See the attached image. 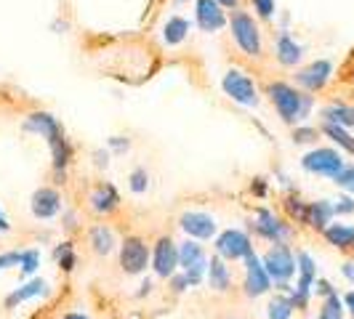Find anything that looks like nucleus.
Returning <instances> with one entry per match:
<instances>
[{"instance_id":"7ed1b4c3","label":"nucleus","mask_w":354,"mask_h":319,"mask_svg":"<svg viewBox=\"0 0 354 319\" xmlns=\"http://www.w3.org/2000/svg\"><path fill=\"white\" fill-rule=\"evenodd\" d=\"M221 88H224V93L230 96L232 102H237V104H243V106L259 104V88H256V83L250 80L245 72L230 70L224 75V80H221Z\"/></svg>"},{"instance_id":"4c0bfd02","label":"nucleus","mask_w":354,"mask_h":319,"mask_svg":"<svg viewBox=\"0 0 354 319\" xmlns=\"http://www.w3.org/2000/svg\"><path fill=\"white\" fill-rule=\"evenodd\" d=\"M21 264V253H0V269H11Z\"/></svg>"},{"instance_id":"a19ab883","label":"nucleus","mask_w":354,"mask_h":319,"mask_svg":"<svg viewBox=\"0 0 354 319\" xmlns=\"http://www.w3.org/2000/svg\"><path fill=\"white\" fill-rule=\"evenodd\" d=\"M315 287H317L319 296H330V293H333V284L325 282V280H315Z\"/></svg>"},{"instance_id":"4be33fe9","label":"nucleus","mask_w":354,"mask_h":319,"mask_svg":"<svg viewBox=\"0 0 354 319\" xmlns=\"http://www.w3.org/2000/svg\"><path fill=\"white\" fill-rule=\"evenodd\" d=\"M325 240L338 250H349L354 248V226H346V224H328L325 226Z\"/></svg>"},{"instance_id":"1a4fd4ad","label":"nucleus","mask_w":354,"mask_h":319,"mask_svg":"<svg viewBox=\"0 0 354 319\" xmlns=\"http://www.w3.org/2000/svg\"><path fill=\"white\" fill-rule=\"evenodd\" d=\"M178 266L195 280V284L203 282V274L208 271V258H205L203 245H197V242H192V240H187V242L178 248Z\"/></svg>"},{"instance_id":"c03bdc74","label":"nucleus","mask_w":354,"mask_h":319,"mask_svg":"<svg viewBox=\"0 0 354 319\" xmlns=\"http://www.w3.org/2000/svg\"><path fill=\"white\" fill-rule=\"evenodd\" d=\"M344 303L349 306V311H352V317H354V293H346V296H344Z\"/></svg>"},{"instance_id":"9b49d317","label":"nucleus","mask_w":354,"mask_h":319,"mask_svg":"<svg viewBox=\"0 0 354 319\" xmlns=\"http://www.w3.org/2000/svg\"><path fill=\"white\" fill-rule=\"evenodd\" d=\"M269 284H272V277L266 274L264 264L250 250L248 255H245V296L259 298V296H264L266 290H269Z\"/></svg>"},{"instance_id":"473e14b6","label":"nucleus","mask_w":354,"mask_h":319,"mask_svg":"<svg viewBox=\"0 0 354 319\" xmlns=\"http://www.w3.org/2000/svg\"><path fill=\"white\" fill-rule=\"evenodd\" d=\"M128 181H131V192H133V195H144V192H147V186H149V176H147V171H144V168H136Z\"/></svg>"},{"instance_id":"5701e85b","label":"nucleus","mask_w":354,"mask_h":319,"mask_svg":"<svg viewBox=\"0 0 354 319\" xmlns=\"http://www.w3.org/2000/svg\"><path fill=\"white\" fill-rule=\"evenodd\" d=\"M189 19L184 17H171L165 21V27H162V40L168 43V46H178V43H184V37L189 35Z\"/></svg>"},{"instance_id":"f704fd0d","label":"nucleus","mask_w":354,"mask_h":319,"mask_svg":"<svg viewBox=\"0 0 354 319\" xmlns=\"http://www.w3.org/2000/svg\"><path fill=\"white\" fill-rule=\"evenodd\" d=\"M319 139V130L317 128H309V125H301L293 130V142L296 144H315Z\"/></svg>"},{"instance_id":"9d476101","label":"nucleus","mask_w":354,"mask_h":319,"mask_svg":"<svg viewBox=\"0 0 354 319\" xmlns=\"http://www.w3.org/2000/svg\"><path fill=\"white\" fill-rule=\"evenodd\" d=\"M218 0H195V21L203 32H218L230 19Z\"/></svg>"},{"instance_id":"ea45409f","label":"nucleus","mask_w":354,"mask_h":319,"mask_svg":"<svg viewBox=\"0 0 354 319\" xmlns=\"http://www.w3.org/2000/svg\"><path fill=\"white\" fill-rule=\"evenodd\" d=\"M109 146L118 149V152H125L131 144H128V139H123V136H112V139H109Z\"/></svg>"},{"instance_id":"49530a36","label":"nucleus","mask_w":354,"mask_h":319,"mask_svg":"<svg viewBox=\"0 0 354 319\" xmlns=\"http://www.w3.org/2000/svg\"><path fill=\"white\" fill-rule=\"evenodd\" d=\"M11 229V224L6 221V215H0V231H8Z\"/></svg>"},{"instance_id":"c85d7f7f","label":"nucleus","mask_w":354,"mask_h":319,"mask_svg":"<svg viewBox=\"0 0 354 319\" xmlns=\"http://www.w3.org/2000/svg\"><path fill=\"white\" fill-rule=\"evenodd\" d=\"M293 314V301L288 296H274L266 306V317L269 319H290Z\"/></svg>"},{"instance_id":"2eb2a0df","label":"nucleus","mask_w":354,"mask_h":319,"mask_svg":"<svg viewBox=\"0 0 354 319\" xmlns=\"http://www.w3.org/2000/svg\"><path fill=\"white\" fill-rule=\"evenodd\" d=\"M178 226L187 231L189 237H195V240H211L213 234H216V221H213V215H208V213H197V211L184 213Z\"/></svg>"},{"instance_id":"0eeeda50","label":"nucleus","mask_w":354,"mask_h":319,"mask_svg":"<svg viewBox=\"0 0 354 319\" xmlns=\"http://www.w3.org/2000/svg\"><path fill=\"white\" fill-rule=\"evenodd\" d=\"M149 264V248L139 237H125L120 245V266L125 274H142Z\"/></svg>"},{"instance_id":"20e7f679","label":"nucleus","mask_w":354,"mask_h":319,"mask_svg":"<svg viewBox=\"0 0 354 319\" xmlns=\"http://www.w3.org/2000/svg\"><path fill=\"white\" fill-rule=\"evenodd\" d=\"M304 171L315 173V176H328L336 178L344 168V160L338 155L336 149H328V146H319V149H312L309 155H304L301 160Z\"/></svg>"},{"instance_id":"4468645a","label":"nucleus","mask_w":354,"mask_h":319,"mask_svg":"<svg viewBox=\"0 0 354 319\" xmlns=\"http://www.w3.org/2000/svg\"><path fill=\"white\" fill-rule=\"evenodd\" d=\"M24 130L43 136L48 144L59 142V139L64 136V133H62V128H59V123H56V117L48 115V112H32V115L24 120Z\"/></svg>"},{"instance_id":"cd10ccee","label":"nucleus","mask_w":354,"mask_h":319,"mask_svg":"<svg viewBox=\"0 0 354 319\" xmlns=\"http://www.w3.org/2000/svg\"><path fill=\"white\" fill-rule=\"evenodd\" d=\"M51 155H53V171L56 173H62L67 165H70V157H72V146L70 142L62 136L59 142H53L51 144Z\"/></svg>"},{"instance_id":"f8f14e48","label":"nucleus","mask_w":354,"mask_h":319,"mask_svg":"<svg viewBox=\"0 0 354 319\" xmlns=\"http://www.w3.org/2000/svg\"><path fill=\"white\" fill-rule=\"evenodd\" d=\"M176 266H178V248L174 245V240H171V237L158 240L155 255H152V269H155V274L162 277V280H168V277L176 274Z\"/></svg>"},{"instance_id":"58836bf2","label":"nucleus","mask_w":354,"mask_h":319,"mask_svg":"<svg viewBox=\"0 0 354 319\" xmlns=\"http://www.w3.org/2000/svg\"><path fill=\"white\" fill-rule=\"evenodd\" d=\"M333 211L336 213H354V200L352 197H341L336 205H333Z\"/></svg>"},{"instance_id":"8fccbe9b","label":"nucleus","mask_w":354,"mask_h":319,"mask_svg":"<svg viewBox=\"0 0 354 319\" xmlns=\"http://www.w3.org/2000/svg\"><path fill=\"white\" fill-rule=\"evenodd\" d=\"M174 3H176V6H181V3H187V0H174Z\"/></svg>"},{"instance_id":"a18cd8bd","label":"nucleus","mask_w":354,"mask_h":319,"mask_svg":"<svg viewBox=\"0 0 354 319\" xmlns=\"http://www.w3.org/2000/svg\"><path fill=\"white\" fill-rule=\"evenodd\" d=\"M218 3H221V6H224V8H232V11H234V8H237V0H218Z\"/></svg>"},{"instance_id":"39448f33","label":"nucleus","mask_w":354,"mask_h":319,"mask_svg":"<svg viewBox=\"0 0 354 319\" xmlns=\"http://www.w3.org/2000/svg\"><path fill=\"white\" fill-rule=\"evenodd\" d=\"M264 269L266 274L274 280V282H280L285 287V282L296 274V258H293V253H290V248L288 245H274V248L269 250L264 255Z\"/></svg>"},{"instance_id":"dca6fc26","label":"nucleus","mask_w":354,"mask_h":319,"mask_svg":"<svg viewBox=\"0 0 354 319\" xmlns=\"http://www.w3.org/2000/svg\"><path fill=\"white\" fill-rule=\"evenodd\" d=\"M30 211L35 218H53L56 213L62 211V197L56 189L51 186H43V189H37L35 195H32V202H30Z\"/></svg>"},{"instance_id":"393cba45","label":"nucleus","mask_w":354,"mask_h":319,"mask_svg":"<svg viewBox=\"0 0 354 319\" xmlns=\"http://www.w3.org/2000/svg\"><path fill=\"white\" fill-rule=\"evenodd\" d=\"M88 242L93 253H99V255H109L112 250H115V234L109 226H93L88 234Z\"/></svg>"},{"instance_id":"79ce46f5","label":"nucleus","mask_w":354,"mask_h":319,"mask_svg":"<svg viewBox=\"0 0 354 319\" xmlns=\"http://www.w3.org/2000/svg\"><path fill=\"white\" fill-rule=\"evenodd\" d=\"M253 192L259 197H264L266 195V186H264V178H256V184H253Z\"/></svg>"},{"instance_id":"aec40b11","label":"nucleus","mask_w":354,"mask_h":319,"mask_svg":"<svg viewBox=\"0 0 354 319\" xmlns=\"http://www.w3.org/2000/svg\"><path fill=\"white\" fill-rule=\"evenodd\" d=\"M205 277H208V284H211L216 293H227V290H230L232 277H230V269L224 266V258H221V255L208 261V271H205Z\"/></svg>"},{"instance_id":"b1692460","label":"nucleus","mask_w":354,"mask_h":319,"mask_svg":"<svg viewBox=\"0 0 354 319\" xmlns=\"http://www.w3.org/2000/svg\"><path fill=\"white\" fill-rule=\"evenodd\" d=\"M322 123H336L344 125V128H354V106L328 104L322 109Z\"/></svg>"},{"instance_id":"f03ea898","label":"nucleus","mask_w":354,"mask_h":319,"mask_svg":"<svg viewBox=\"0 0 354 319\" xmlns=\"http://www.w3.org/2000/svg\"><path fill=\"white\" fill-rule=\"evenodd\" d=\"M230 30H232L234 43L240 46V51L245 53V56H253V59H259V56H261V51H264L261 30H259V24L253 21L250 14L234 8V11H232V17H230Z\"/></svg>"},{"instance_id":"de8ad7c7","label":"nucleus","mask_w":354,"mask_h":319,"mask_svg":"<svg viewBox=\"0 0 354 319\" xmlns=\"http://www.w3.org/2000/svg\"><path fill=\"white\" fill-rule=\"evenodd\" d=\"M64 319H88V317H83V314H64Z\"/></svg>"},{"instance_id":"72a5a7b5","label":"nucleus","mask_w":354,"mask_h":319,"mask_svg":"<svg viewBox=\"0 0 354 319\" xmlns=\"http://www.w3.org/2000/svg\"><path fill=\"white\" fill-rule=\"evenodd\" d=\"M21 274H32L37 271V266H40V253L37 250H24L21 253Z\"/></svg>"},{"instance_id":"6e6552de","label":"nucleus","mask_w":354,"mask_h":319,"mask_svg":"<svg viewBox=\"0 0 354 319\" xmlns=\"http://www.w3.org/2000/svg\"><path fill=\"white\" fill-rule=\"evenodd\" d=\"M250 250H253L250 237L240 229H227L224 234H218V240H216V253H218L224 261L245 258Z\"/></svg>"},{"instance_id":"ddd939ff","label":"nucleus","mask_w":354,"mask_h":319,"mask_svg":"<svg viewBox=\"0 0 354 319\" xmlns=\"http://www.w3.org/2000/svg\"><path fill=\"white\" fill-rule=\"evenodd\" d=\"M250 226L259 231L264 240L274 242V245H283L285 240L290 237V226L283 224V221H280L272 211H259L256 213V221H253Z\"/></svg>"},{"instance_id":"f3484780","label":"nucleus","mask_w":354,"mask_h":319,"mask_svg":"<svg viewBox=\"0 0 354 319\" xmlns=\"http://www.w3.org/2000/svg\"><path fill=\"white\" fill-rule=\"evenodd\" d=\"M91 208L93 213H99V215H109L112 211H118V205H120V195H118V189L112 186V184H99L88 197Z\"/></svg>"},{"instance_id":"a211bd4d","label":"nucleus","mask_w":354,"mask_h":319,"mask_svg":"<svg viewBox=\"0 0 354 319\" xmlns=\"http://www.w3.org/2000/svg\"><path fill=\"white\" fill-rule=\"evenodd\" d=\"M274 56H277V61H280L283 67H296V64L301 61L304 48L293 37L288 35V30H283V32L277 35V43H274Z\"/></svg>"},{"instance_id":"423d86ee","label":"nucleus","mask_w":354,"mask_h":319,"mask_svg":"<svg viewBox=\"0 0 354 319\" xmlns=\"http://www.w3.org/2000/svg\"><path fill=\"white\" fill-rule=\"evenodd\" d=\"M330 77H333V61H328V59H317V61H312L304 70L296 72V83L309 93L322 90L330 83Z\"/></svg>"},{"instance_id":"2f4dec72","label":"nucleus","mask_w":354,"mask_h":319,"mask_svg":"<svg viewBox=\"0 0 354 319\" xmlns=\"http://www.w3.org/2000/svg\"><path fill=\"white\" fill-rule=\"evenodd\" d=\"M285 211L290 213V218H296L299 224H306V215H309V202H301L299 197H288V200H285Z\"/></svg>"},{"instance_id":"a878e982","label":"nucleus","mask_w":354,"mask_h":319,"mask_svg":"<svg viewBox=\"0 0 354 319\" xmlns=\"http://www.w3.org/2000/svg\"><path fill=\"white\" fill-rule=\"evenodd\" d=\"M299 284L296 290L301 293H312V284H315V274H317V266H315V258L309 253H299Z\"/></svg>"},{"instance_id":"c9c22d12","label":"nucleus","mask_w":354,"mask_h":319,"mask_svg":"<svg viewBox=\"0 0 354 319\" xmlns=\"http://www.w3.org/2000/svg\"><path fill=\"white\" fill-rule=\"evenodd\" d=\"M333 181H336L341 189H346V192H352L354 195V165H344L341 173H338Z\"/></svg>"},{"instance_id":"37998d69","label":"nucleus","mask_w":354,"mask_h":319,"mask_svg":"<svg viewBox=\"0 0 354 319\" xmlns=\"http://www.w3.org/2000/svg\"><path fill=\"white\" fill-rule=\"evenodd\" d=\"M341 271H344V277H346L349 282H354V264H344V269H341Z\"/></svg>"},{"instance_id":"7c9ffc66","label":"nucleus","mask_w":354,"mask_h":319,"mask_svg":"<svg viewBox=\"0 0 354 319\" xmlns=\"http://www.w3.org/2000/svg\"><path fill=\"white\" fill-rule=\"evenodd\" d=\"M344 314V301L338 298L336 293H330L325 303H322V311H319V319H341Z\"/></svg>"},{"instance_id":"09e8293b","label":"nucleus","mask_w":354,"mask_h":319,"mask_svg":"<svg viewBox=\"0 0 354 319\" xmlns=\"http://www.w3.org/2000/svg\"><path fill=\"white\" fill-rule=\"evenodd\" d=\"M349 80H354V67H352V72H349Z\"/></svg>"},{"instance_id":"6ab92c4d","label":"nucleus","mask_w":354,"mask_h":319,"mask_svg":"<svg viewBox=\"0 0 354 319\" xmlns=\"http://www.w3.org/2000/svg\"><path fill=\"white\" fill-rule=\"evenodd\" d=\"M333 205L328 202V200H317V202H309V215H306V226H312V229L317 231H325V226L333 221Z\"/></svg>"},{"instance_id":"bb28decb","label":"nucleus","mask_w":354,"mask_h":319,"mask_svg":"<svg viewBox=\"0 0 354 319\" xmlns=\"http://www.w3.org/2000/svg\"><path fill=\"white\" fill-rule=\"evenodd\" d=\"M322 133H325L330 142H336L341 149H346L349 155H354V136L349 133V128L336 125V123H322Z\"/></svg>"},{"instance_id":"e433bc0d","label":"nucleus","mask_w":354,"mask_h":319,"mask_svg":"<svg viewBox=\"0 0 354 319\" xmlns=\"http://www.w3.org/2000/svg\"><path fill=\"white\" fill-rule=\"evenodd\" d=\"M250 3H253V11L261 19L274 17V0H250Z\"/></svg>"},{"instance_id":"412c9836","label":"nucleus","mask_w":354,"mask_h":319,"mask_svg":"<svg viewBox=\"0 0 354 319\" xmlns=\"http://www.w3.org/2000/svg\"><path fill=\"white\" fill-rule=\"evenodd\" d=\"M46 293H48V282H46V280H32V282L17 287V290H14V293L6 298V306H8V309H14L17 303L30 301V298H37V296H46Z\"/></svg>"},{"instance_id":"f257e3e1","label":"nucleus","mask_w":354,"mask_h":319,"mask_svg":"<svg viewBox=\"0 0 354 319\" xmlns=\"http://www.w3.org/2000/svg\"><path fill=\"white\" fill-rule=\"evenodd\" d=\"M266 96L272 99V104L277 109V115L283 117L285 123H301L309 117V112H312V96H306L301 90H296L293 86H288V83H269V88H266Z\"/></svg>"},{"instance_id":"c756f323","label":"nucleus","mask_w":354,"mask_h":319,"mask_svg":"<svg viewBox=\"0 0 354 319\" xmlns=\"http://www.w3.org/2000/svg\"><path fill=\"white\" fill-rule=\"evenodd\" d=\"M53 258H56V264L62 266L64 271H72L75 264H77V258H75V250H72L70 242H62L59 248L53 250Z\"/></svg>"}]
</instances>
